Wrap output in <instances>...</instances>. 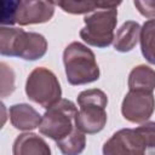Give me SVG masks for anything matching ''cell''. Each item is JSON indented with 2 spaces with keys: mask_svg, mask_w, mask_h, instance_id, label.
Returning <instances> with one entry per match:
<instances>
[{
  "mask_svg": "<svg viewBox=\"0 0 155 155\" xmlns=\"http://www.w3.org/2000/svg\"><path fill=\"white\" fill-rule=\"evenodd\" d=\"M47 52V41L42 34L25 31L21 28H0V53L6 57H19L36 61Z\"/></svg>",
  "mask_w": 155,
  "mask_h": 155,
  "instance_id": "cell-1",
  "label": "cell"
},
{
  "mask_svg": "<svg viewBox=\"0 0 155 155\" xmlns=\"http://www.w3.org/2000/svg\"><path fill=\"white\" fill-rule=\"evenodd\" d=\"M67 80L73 86L87 85L99 79L101 71L96 56L86 45L73 41L63 51Z\"/></svg>",
  "mask_w": 155,
  "mask_h": 155,
  "instance_id": "cell-2",
  "label": "cell"
},
{
  "mask_svg": "<svg viewBox=\"0 0 155 155\" xmlns=\"http://www.w3.org/2000/svg\"><path fill=\"white\" fill-rule=\"evenodd\" d=\"M79 113L75 124L85 134H94L101 132L107 125L108 115L105 107L108 105L107 94L99 88H90L78 96Z\"/></svg>",
  "mask_w": 155,
  "mask_h": 155,
  "instance_id": "cell-3",
  "label": "cell"
},
{
  "mask_svg": "<svg viewBox=\"0 0 155 155\" xmlns=\"http://www.w3.org/2000/svg\"><path fill=\"white\" fill-rule=\"evenodd\" d=\"M79 110L74 102L62 98L42 115L39 131L56 143L65 139L78 130L75 117Z\"/></svg>",
  "mask_w": 155,
  "mask_h": 155,
  "instance_id": "cell-4",
  "label": "cell"
},
{
  "mask_svg": "<svg viewBox=\"0 0 155 155\" xmlns=\"http://www.w3.org/2000/svg\"><path fill=\"white\" fill-rule=\"evenodd\" d=\"M85 27L80 30V38L90 46L105 48L114 42V30L117 24L116 8H98L85 16Z\"/></svg>",
  "mask_w": 155,
  "mask_h": 155,
  "instance_id": "cell-5",
  "label": "cell"
},
{
  "mask_svg": "<svg viewBox=\"0 0 155 155\" xmlns=\"http://www.w3.org/2000/svg\"><path fill=\"white\" fill-rule=\"evenodd\" d=\"M25 93L31 102L46 110L62 99V88L56 74L45 67H38L28 75Z\"/></svg>",
  "mask_w": 155,
  "mask_h": 155,
  "instance_id": "cell-6",
  "label": "cell"
},
{
  "mask_svg": "<svg viewBox=\"0 0 155 155\" xmlns=\"http://www.w3.org/2000/svg\"><path fill=\"white\" fill-rule=\"evenodd\" d=\"M102 153L103 155H147V147L137 127L121 128L103 144Z\"/></svg>",
  "mask_w": 155,
  "mask_h": 155,
  "instance_id": "cell-7",
  "label": "cell"
},
{
  "mask_svg": "<svg viewBox=\"0 0 155 155\" xmlns=\"http://www.w3.org/2000/svg\"><path fill=\"white\" fill-rule=\"evenodd\" d=\"M155 111V97L150 92L128 91L121 103V114L132 124L147 122Z\"/></svg>",
  "mask_w": 155,
  "mask_h": 155,
  "instance_id": "cell-8",
  "label": "cell"
},
{
  "mask_svg": "<svg viewBox=\"0 0 155 155\" xmlns=\"http://www.w3.org/2000/svg\"><path fill=\"white\" fill-rule=\"evenodd\" d=\"M54 5L45 0H19L16 5L15 23L19 25L46 23L54 15Z\"/></svg>",
  "mask_w": 155,
  "mask_h": 155,
  "instance_id": "cell-9",
  "label": "cell"
},
{
  "mask_svg": "<svg viewBox=\"0 0 155 155\" xmlns=\"http://www.w3.org/2000/svg\"><path fill=\"white\" fill-rule=\"evenodd\" d=\"M8 116L11 125L19 131H31L40 126L42 116L29 104L18 103L13 104L8 109Z\"/></svg>",
  "mask_w": 155,
  "mask_h": 155,
  "instance_id": "cell-10",
  "label": "cell"
},
{
  "mask_svg": "<svg viewBox=\"0 0 155 155\" xmlns=\"http://www.w3.org/2000/svg\"><path fill=\"white\" fill-rule=\"evenodd\" d=\"M12 153L13 155H52L46 140L33 132L19 134L13 142Z\"/></svg>",
  "mask_w": 155,
  "mask_h": 155,
  "instance_id": "cell-11",
  "label": "cell"
},
{
  "mask_svg": "<svg viewBox=\"0 0 155 155\" xmlns=\"http://www.w3.org/2000/svg\"><path fill=\"white\" fill-rule=\"evenodd\" d=\"M140 29L142 27L139 25L138 22L134 21H127L125 22L116 31V35L114 38L113 46L115 51L117 52H130L132 51L137 42L139 41L140 38Z\"/></svg>",
  "mask_w": 155,
  "mask_h": 155,
  "instance_id": "cell-12",
  "label": "cell"
},
{
  "mask_svg": "<svg viewBox=\"0 0 155 155\" xmlns=\"http://www.w3.org/2000/svg\"><path fill=\"white\" fill-rule=\"evenodd\" d=\"M130 91H144L150 92L155 90V70L145 64L134 67L128 75Z\"/></svg>",
  "mask_w": 155,
  "mask_h": 155,
  "instance_id": "cell-13",
  "label": "cell"
},
{
  "mask_svg": "<svg viewBox=\"0 0 155 155\" xmlns=\"http://www.w3.org/2000/svg\"><path fill=\"white\" fill-rule=\"evenodd\" d=\"M64 12L71 15H84L96 11L97 8H117L121 2H105V1H58L54 2Z\"/></svg>",
  "mask_w": 155,
  "mask_h": 155,
  "instance_id": "cell-14",
  "label": "cell"
},
{
  "mask_svg": "<svg viewBox=\"0 0 155 155\" xmlns=\"http://www.w3.org/2000/svg\"><path fill=\"white\" fill-rule=\"evenodd\" d=\"M139 42L143 57L150 64H155V18L145 21L142 25Z\"/></svg>",
  "mask_w": 155,
  "mask_h": 155,
  "instance_id": "cell-15",
  "label": "cell"
},
{
  "mask_svg": "<svg viewBox=\"0 0 155 155\" xmlns=\"http://www.w3.org/2000/svg\"><path fill=\"white\" fill-rule=\"evenodd\" d=\"M56 144L63 155H80L86 148V136L78 128L69 137Z\"/></svg>",
  "mask_w": 155,
  "mask_h": 155,
  "instance_id": "cell-16",
  "label": "cell"
},
{
  "mask_svg": "<svg viewBox=\"0 0 155 155\" xmlns=\"http://www.w3.org/2000/svg\"><path fill=\"white\" fill-rule=\"evenodd\" d=\"M142 133L145 147L147 155H155V121H148L137 127Z\"/></svg>",
  "mask_w": 155,
  "mask_h": 155,
  "instance_id": "cell-17",
  "label": "cell"
},
{
  "mask_svg": "<svg viewBox=\"0 0 155 155\" xmlns=\"http://www.w3.org/2000/svg\"><path fill=\"white\" fill-rule=\"evenodd\" d=\"M1 96L5 97L15 91V73L6 63L1 62Z\"/></svg>",
  "mask_w": 155,
  "mask_h": 155,
  "instance_id": "cell-18",
  "label": "cell"
},
{
  "mask_svg": "<svg viewBox=\"0 0 155 155\" xmlns=\"http://www.w3.org/2000/svg\"><path fill=\"white\" fill-rule=\"evenodd\" d=\"M133 5L137 7V10L142 16L149 19L155 18V0H145V1L136 0L133 1Z\"/></svg>",
  "mask_w": 155,
  "mask_h": 155,
  "instance_id": "cell-19",
  "label": "cell"
}]
</instances>
